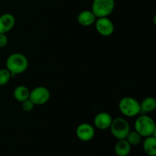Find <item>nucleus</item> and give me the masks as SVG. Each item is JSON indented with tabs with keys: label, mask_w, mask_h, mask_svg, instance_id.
Returning <instances> with one entry per match:
<instances>
[{
	"label": "nucleus",
	"mask_w": 156,
	"mask_h": 156,
	"mask_svg": "<svg viewBox=\"0 0 156 156\" xmlns=\"http://www.w3.org/2000/svg\"><path fill=\"white\" fill-rule=\"evenodd\" d=\"M6 69L12 75V78L24 73L28 68V59L21 53H13L6 59Z\"/></svg>",
	"instance_id": "1"
},
{
	"label": "nucleus",
	"mask_w": 156,
	"mask_h": 156,
	"mask_svg": "<svg viewBox=\"0 0 156 156\" xmlns=\"http://www.w3.org/2000/svg\"><path fill=\"white\" fill-rule=\"evenodd\" d=\"M134 127L135 130L145 138L150 136H155V123L150 116L146 114L139 116L135 120Z\"/></svg>",
	"instance_id": "2"
},
{
	"label": "nucleus",
	"mask_w": 156,
	"mask_h": 156,
	"mask_svg": "<svg viewBox=\"0 0 156 156\" xmlns=\"http://www.w3.org/2000/svg\"><path fill=\"white\" fill-rule=\"evenodd\" d=\"M118 108L120 113L126 117H136L141 112L140 103L130 96H126L120 99Z\"/></svg>",
	"instance_id": "3"
},
{
	"label": "nucleus",
	"mask_w": 156,
	"mask_h": 156,
	"mask_svg": "<svg viewBox=\"0 0 156 156\" xmlns=\"http://www.w3.org/2000/svg\"><path fill=\"white\" fill-rule=\"evenodd\" d=\"M109 129L114 138L117 140H123L130 131V126L129 122L123 117H116L113 119Z\"/></svg>",
	"instance_id": "4"
},
{
	"label": "nucleus",
	"mask_w": 156,
	"mask_h": 156,
	"mask_svg": "<svg viewBox=\"0 0 156 156\" xmlns=\"http://www.w3.org/2000/svg\"><path fill=\"white\" fill-rule=\"evenodd\" d=\"M115 0H93L91 12L96 18L108 17L114 10Z\"/></svg>",
	"instance_id": "5"
},
{
	"label": "nucleus",
	"mask_w": 156,
	"mask_h": 156,
	"mask_svg": "<svg viewBox=\"0 0 156 156\" xmlns=\"http://www.w3.org/2000/svg\"><path fill=\"white\" fill-rule=\"evenodd\" d=\"M50 98V91L47 87L37 86L30 91L29 99L34 105H44L48 102Z\"/></svg>",
	"instance_id": "6"
},
{
	"label": "nucleus",
	"mask_w": 156,
	"mask_h": 156,
	"mask_svg": "<svg viewBox=\"0 0 156 156\" xmlns=\"http://www.w3.org/2000/svg\"><path fill=\"white\" fill-rule=\"evenodd\" d=\"M94 24L96 30L101 36L109 37L114 32V24L108 17L97 18Z\"/></svg>",
	"instance_id": "7"
},
{
	"label": "nucleus",
	"mask_w": 156,
	"mask_h": 156,
	"mask_svg": "<svg viewBox=\"0 0 156 156\" xmlns=\"http://www.w3.org/2000/svg\"><path fill=\"white\" fill-rule=\"evenodd\" d=\"M77 138L82 142H89L95 135V130L92 125L88 123H82L77 126L76 129Z\"/></svg>",
	"instance_id": "8"
},
{
	"label": "nucleus",
	"mask_w": 156,
	"mask_h": 156,
	"mask_svg": "<svg viewBox=\"0 0 156 156\" xmlns=\"http://www.w3.org/2000/svg\"><path fill=\"white\" fill-rule=\"evenodd\" d=\"M113 117L109 113L100 112L96 114L94 118V124L97 129L101 130H105L110 128L112 123Z\"/></svg>",
	"instance_id": "9"
},
{
	"label": "nucleus",
	"mask_w": 156,
	"mask_h": 156,
	"mask_svg": "<svg viewBox=\"0 0 156 156\" xmlns=\"http://www.w3.org/2000/svg\"><path fill=\"white\" fill-rule=\"evenodd\" d=\"M15 24V18L12 14L5 13L0 15V34H7Z\"/></svg>",
	"instance_id": "10"
},
{
	"label": "nucleus",
	"mask_w": 156,
	"mask_h": 156,
	"mask_svg": "<svg viewBox=\"0 0 156 156\" xmlns=\"http://www.w3.org/2000/svg\"><path fill=\"white\" fill-rule=\"evenodd\" d=\"M96 18L91 10H83L79 14L77 17L78 23L83 27H89L95 22Z\"/></svg>",
	"instance_id": "11"
},
{
	"label": "nucleus",
	"mask_w": 156,
	"mask_h": 156,
	"mask_svg": "<svg viewBox=\"0 0 156 156\" xmlns=\"http://www.w3.org/2000/svg\"><path fill=\"white\" fill-rule=\"evenodd\" d=\"M131 147L126 139L119 140L114 146V152L117 156H128L130 154Z\"/></svg>",
	"instance_id": "12"
},
{
	"label": "nucleus",
	"mask_w": 156,
	"mask_h": 156,
	"mask_svg": "<svg viewBox=\"0 0 156 156\" xmlns=\"http://www.w3.org/2000/svg\"><path fill=\"white\" fill-rule=\"evenodd\" d=\"M143 150L149 156L156 155V137L155 136H150L146 137L143 143Z\"/></svg>",
	"instance_id": "13"
},
{
	"label": "nucleus",
	"mask_w": 156,
	"mask_h": 156,
	"mask_svg": "<svg viewBox=\"0 0 156 156\" xmlns=\"http://www.w3.org/2000/svg\"><path fill=\"white\" fill-rule=\"evenodd\" d=\"M30 91V90L24 85H18L13 91L14 98L19 102L24 101L29 98Z\"/></svg>",
	"instance_id": "14"
},
{
	"label": "nucleus",
	"mask_w": 156,
	"mask_h": 156,
	"mask_svg": "<svg viewBox=\"0 0 156 156\" xmlns=\"http://www.w3.org/2000/svg\"><path fill=\"white\" fill-rule=\"evenodd\" d=\"M141 111L144 113H151L156 108V100L153 97H146L140 103Z\"/></svg>",
	"instance_id": "15"
},
{
	"label": "nucleus",
	"mask_w": 156,
	"mask_h": 156,
	"mask_svg": "<svg viewBox=\"0 0 156 156\" xmlns=\"http://www.w3.org/2000/svg\"><path fill=\"white\" fill-rule=\"evenodd\" d=\"M142 138H143V136L139 133H137L136 131L130 130L129 133L127 134V136H126V140L131 145V146H133L140 145L142 142Z\"/></svg>",
	"instance_id": "16"
},
{
	"label": "nucleus",
	"mask_w": 156,
	"mask_h": 156,
	"mask_svg": "<svg viewBox=\"0 0 156 156\" xmlns=\"http://www.w3.org/2000/svg\"><path fill=\"white\" fill-rule=\"evenodd\" d=\"M11 79L12 75L7 69H0V86L7 85Z\"/></svg>",
	"instance_id": "17"
},
{
	"label": "nucleus",
	"mask_w": 156,
	"mask_h": 156,
	"mask_svg": "<svg viewBox=\"0 0 156 156\" xmlns=\"http://www.w3.org/2000/svg\"><path fill=\"white\" fill-rule=\"evenodd\" d=\"M34 104L29 98L21 102V108L25 112H30V111H31L34 109Z\"/></svg>",
	"instance_id": "18"
},
{
	"label": "nucleus",
	"mask_w": 156,
	"mask_h": 156,
	"mask_svg": "<svg viewBox=\"0 0 156 156\" xmlns=\"http://www.w3.org/2000/svg\"><path fill=\"white\" fill-rule=\"evenodd\" d=\"M9 42V38H8L6 34H0V48H4L7 46Z\"/></svg>",
	"instance_id": "19"
}]
</instances>
